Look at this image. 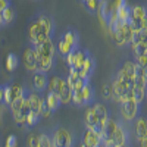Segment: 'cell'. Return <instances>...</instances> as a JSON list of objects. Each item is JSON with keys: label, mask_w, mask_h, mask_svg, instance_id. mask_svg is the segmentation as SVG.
Wrapping results in <instances>:
<instances>
[{"label": "cell", "mask_w": 147, "mask_h": 147, "mask_svg": "<svg viewBox=\"0 0 147 147\" xmlns=\"http://www.w3.org/2000/svg\"><path fill=\"white\" fill-rule=\"evenodd\" d=\"M50 136H52V147H69L74 146V141H75L74 134L66 128H57Z\"/></svg>", "instance_id": "1"}, {"label": "cell", "mask_w": 147, "mask_h": 147, "mask_svg": "<svg viewBox=\"0 0 147 147\" xmlns=\"http://www.w3.org/2000/svg\"><path fill=\"white\" fill-rule=\"evenodd\" d=\"M138 106H140V103H137L136 100H134V97L132 99H128L124 103H121V116L127 122L134 121L138 115Z\"/></svg>", "instance_id": "2"}, {"label": "cell", "mask_w": 147, "mask_h": 147, "mask_svg": "<svg viewBox=\"0 0 147 147\" xmlns=\"http://www.w3.org/2000/svg\"><path fill=\"white\" fill-rule=\"evenodd\" d=\"M47 84H49V78H47V74L41 72V71H35L32 72V80H31V85H32V90H35L37 93H44L47 88Z\"/></svg>", "instance_id": "3"}, {"label": "cell", "mask_w": 147, "mask_h": 147, "mask_svg": "<svg viewBox=\"0 0 147 147\" xmlns=\"http://www.w3.org/2000/svg\"><path fill=\"white\" fill-rule=\"evenodd\" d=\"M32 47L35 49L37 57H41V56H52V57H55L56 56V46L52 41V37H50V38H47L46 41H43L41 44L32 46Z\"/></svg>", "instance_id": "4"}, {"label": "cell", "mask_w": 147, "mask_h": 147, "mask_svg": "<svg viewBox=\"0 0 147 147\" xmlns=\"http://www.w3.org/2000/svg\"><path fill=\"white\" fill-rule=\"evenodd\" d=\"M82 146H87V147H97V146H102V138H100V134L99 131L96 129H90L87 128L82 134Z\"/></svg>", "instance_id": "5"}, {"label": "cell", "mask_w": 147, "mask_h": 147, "mask_svg": "<svg viewBox=\"0 0 147 147\" xmlns=\"http://www.w3.org/2000/svg\"><path fill=\"white\" fill-rule=\"evenodd\" d=\"M84 124H85V128L100 131V118H99V115L96 113V110L93 109V106H90V105H88L87 110H85Z\"/></svg>", "instance_id": "6"}, {"label": "cell", "mask_w": 147, "mask_h": 147, "mask_svg": "<svg viewBox=\"0 0 147 147\" xmlns=\"http://www.w3.org/2000/svg\"><path fill=\"white\" fill-rule=\"evenodd\" d=\"M22 57H24V65H25L27 71L35 72L37 71V55H35V49L32 46L27 47Z\"/></svg>", "instance_id": "7"}, {"label": "cell", "mask_w": 147, "mask_h": 147, "mask_svg": "<svg viewBox=\"0 0 147 147\" xmlns=\"http://www.w3.org/2000/svg\"><path fill=\"white\" fill-rule=\"evenodd\" d=\"M96 69V60H94V56L91 53L87 55V59H85V62L80 71V77L84 78L85 81H90V77L93 75V72Z\"/></svg>", "instance_id": "8"}, {"label": "cell", "mask_w": 147, "mask_h": 147, "mask_svg": "<svg viewBox=\"0 0 147 147\" xmlns=\"http://www.w3.org/2000/svg\"><path fill=\"white\" fill-rule=\"evenodd\" d=\"M113 146L115 147H122V146H127L128 143V134H127V129L124 128V125L121 124V122H118V127L115 129V134H113Z\"/></svg>", "instance_id": "9"}, {"label": "cell", "mask_w": 147, "mask_h": 147, "mask_svg": "<svg viewBox=\"0 0 147 147\" xmlns=\"http://www.w3.org/2000/svg\"><path fill=\"white\" fill-rule=\"evenodd\" d=\"M55 68V57L52 56H41V57H37V71H41V72H52Z\"/></svg>", "instance_id": "10"}, {"label": "cell", "mask_w": 147, "mask_h": 147, "mask_svg": "<svg viewBox=\"0 0 147 147\" xmlns=\"http://www.w3.org/2000/svg\"><path fill=\"white\" fill-rule=\"evenodd\" d=\"M82 100H84V106H88L96 100V90L93 88L90 81H87L82 87Z\"/></svg>", "instance_id": "11"}, {"label": "cell", "mask_w": 147, "mask_h": 147, "mask_svg": "<svg viewBox=\"0 0 147 147\" xmlns=\"http://www.w3.org/2000/svg\"><path fill=\"white\" fill-rule=\"evenodd\" d=\"M37 18H38V19H40V22H41L43 32H44V34H47L49 37H52L53 30H55V22H53V19H52L50 16H49V15H46V13H40Z\"/></svg>", "instance_id": "12"}, {"label": "cell", "mask_w": 147, "mask_h": 147, "mask_svg": "<svg viewBox=\"0 0 147 147\" xmlns=\"http://www.w3.org/2000/svg\"><path fill=\"white\" fill-rule=\"evenodd\" d=\"M112 90H113V97H112V100H115L116 103H119L121 97L128 91V88H127L125 85L122 84L118 78H115V80L112 81ZM131 90H132V88H131Z\"/></svg>", "instance_id": "13"}, {"label": "cell", "mask_w": 147, "mask_h": 147, "mask_svg": "<svg viewBox=\"0 0 147 147\" xmlns=\"http://www.w3.org/2000/svg\"><path fill=\"white\" fill-rule=\"evenodd\" d=\"M46 99V103L49 105V107H50L53 112L56 109H59L60 106H62V102H60V96L59 93H55V91H47V94L44 96Z\"/></svg>", "instance_id": "14"}, {"label": "cell", "mask_w": 147, "mask_h": 147, "mask_svg": "<svg viewBox=\"0 0 147 147\" xmlns=\"http://www.w3.org/2000/svg\"><path fill=\"white\" fill-rule=\"evenodd\" d=\"M65 78L62 77H52L50 80H49V84H47V91H55V93H60V90H62L63 84H65Z\"/></svg>", "instance_id": "15"}, {"label": "cell", "mask_w": 147, "mask_h": 147, "mask_svg": "<svg viewBox=\"0 0 147 147\" xmlns=\"http://www.w3.org/2000/svg\"><path fill=\"white\" fill-rule=\"evenodd\" d=\"M62 38L71 46V49H77L78 41H80V35L75 30H68L65 34H62Z\"/></svg>", "instance_id": "16"}, {"label": "cell", "mask_w": 147, "mask_h": 147, "mask_svg": "<svg viewBox=\"0 0 147 147\" xmlns=\"http://www.w3.org/2000/svg\"><path fill=\"white\" fill-rule=\"evenodd\" d=\"M43 32V27H41V22L38 18H35L31 24H30V27H28V40H34L38 34Z\"/></svg>", "instance_id": "17"}, {"label": "cell", "mask_w": 147, "mask_h": 147, "mask_svg": "<svg viewBox=\"0 0 147 147\" xmlns=\"http://www.w3.org/2000/svg\"><path fill=\"white\" fill-rule=\"evenodd\" d=\"M134 129H136V137L137 138H143L147 136V121L140 116L136 119V127H134Z\"/></svg>", "instance_id": "18"}, {"label": "cell", "mask_w": 147, "mask_h": 147, "mask_svg": "<svg viewBox=\"0 0 147 147\" xmlns=\"http://www.w3.org/2000/svg\"><path fill=\"white\" fill-rule=\"evenodd\" d=\"M115 78H118V80H119L122 84H124L128 90H131V88H132V85H134V78L129 75V74H128L124 68L118 71V74H116V77H115Z\"/></svg>", "instance_id": "19"}, {"label": "cell", "mask_w": 147, "mask_h": 147, "mask_svg": "<svg viewBox=\"0 0 147 147\" xmlns=\"http://www.w3.org/2000/svg\"><path fill=\"white\" fill-rule=\"evenodd\" d=\"M59 96H60V102H62V105H69V103L72 102V87H71L66 81H65V84H63L62 90H60Z\"/></svg>", "instance_id": "20"}, {"label": "cell", "mask_w": 147, "mask_h": 147, "mask_svg": "<svg viewBox=\"0 0 147 147\" xmlns=\"http://www.w3.org/2000/svg\"><path fill=\"white\" fill-rule=\"evenodd\" d=\"M90 52L88 50H85V49H77V52H75V65H74V68H77L78 71H81L84 62H85V59H87V55Z\"/></svg>", "instance_id": "21"}, {"label": "cell", "mask_w": 147, "mask_h": 147, "mask_svg": "<svg viewBox=\"0 0 147 147\" xmlns=\"http://www.w3.org/2000/svg\"><path fill=\"white\" fill-rule=\"evenodd\" d=\"M147 15V7L143 5H136L131 7V19H143Z\"/></svg>", "instance_id": "22"}, {"label": "cell", "mask_w": 147, "mask_h": 147, "mask_svg": "<svg viewBox=\"0 0 147 147\" xmlns=\"http://www.w3.org/2000/svg\"><path fill=\"white\" fill-rule=\"evenodd\" d=\"M72 50V49H71V46L62 38V37H60V38H59V41H57V44H56V52L60 55V56H66L69 52Z\"/></svg>", "instance_id": "23"}, {"label": "cell", "mask_w": 147, "mask_h": 147, "mask_svg": "<svg viewBox=\"0 0 147 147\" xmlns=\"http://www.w3.org/2000/svg\"><path fill=\"white\" fill-rule=\"evenodd\" d=\"M93 109L96 110V113L99 115L100 121H105V119L109 118V110H107V107H106L103 103H96V105H93Z\"/></svg>", "instance_id": "24"}, {"label": "cell", "mask_w": 147, "mask_h": 147, "mask_svg": "<svg viewBox=\"0 0 147 147\" xmlns=\"http://www.w3.org/2000/svg\"><path fill=\"white\" fill-rule=\"evenodd\" d=\"M18 68V56L13 55V53H9L7 55V59H6V69L9 72L15 71Z\"/></svg>", "instance_id": "25"}, {"label": "cell", "mask_w": 147, "mask_h": 147, "mask_svg": "<svg viewBox=\"0 0 147 147\" xmlns=\"http://www.w3.org/2000/svg\"><path fill=\"white\" fill-rule=\"evenodd\" d=\"M40 113H37V112H32V110H30L28 115H27V119H25V124L28 128L34 127L35 124H38V121H40Z\"/></svg>", "instance_id": "26"}, {"label": "cell", "mask_w": 147, "mask_h": 147, "mask_svg": "<svg viewBox=\"0 0 147 147\" xmlns=\"http://www.w3.org/2000/svg\"><path fill=\"white\" fill-rule=\"evenodd\" d=\"M2 15H3L5 25H9V24H12V21L15 19V12H13V9H12V6H7L6 9H3Z\"/></svg>", "instance_id": "27"}, {"label": "cell", "mask_w": 147, "mask_h": 147, "mask_svg": "<svg viewBox=\"0 0 147 147\" xmlns=\"http://www.w3.org/2000/svg\"><path fill=\"white\" fill-rule=\"evenodd\" d=\"M102 96L105 100H112L113 97V90H112V82H105L102 87Z\"/></svg>", "instance_id": "28"}, {"label": "cell", "mask_w": 147, "mask_h": 147, "mask_svg": "<svg viewBox=\"0 0 147 147\" xmlns=\"http://www.w3.org/2000/svg\"><path fill=\"white\" fill-rule=\"evenodd\" d=\"M38 147H52V136L46 132L38 134Z\"/></svg>", "instance_id": "29"}, {"label": "cell", "mask_w": 147, "mask_h": 147, "mask_svg": "<svg viewBox=\"0 0 147 147\" xmlns=\"http://www.w3.org/2000/svg\"><path fill=\"white\" fill-rule=\"evenodd\" d=\"M72 103L77 107L84 106V100H82V90H72Z\"/></svg>", "instance_id": "30"}, {"label": "cell", "mask_w": 147, "mask_h": 147, "mask_svg": "<svg viewBox=\"0 0 147 147\" xmlns=\"http://www.w3.org/2000/svg\"><path fill=\"white\" fill-rule=\"evenodd\" d=\"M131 47H132V52H134V55H136V57H137V56H141V55H146V53H147V43H143V41H140V43L134 44V46H131Z\"/></svg>", "instance_id": "31"}, {"label": "cell", "mask_w": 147, "mask_h": 147, "mask_svg": "<svg viewBox=\"0 0 147 147\" xmlns=\"http://www.w3.org/2000/svg\"><path fill=\"white\" fill-rule=\"evenodd\" d=\"M110 35H112V38H113L115 44H118L119 47L127 46V40H125V37L122 35V32H121V31H115V32H112Z\"/></svg>", "instance_id": "32"}, {"label": "cell", "mask_w": 147, "mask_h": 147, "mask_svg": "<svg viewBox=\"0 0 147 147\" xmlns=\"http://www.w3.org/2000/svg\"><path fill=\"white\" fill-rule=\"evenodd\" d=\"M99 2L100 0H87V2L84 3V6H85V9H87L90 13H96L97 7H99Z\"/></svg>", "instance_id": "33"}, {"label": "cell", "mask_w": 147, "mask_h": 147, "mask_svg": "<svg viewBox=\"0 0 147 147\" xmlns=\"http://www.w3.org/2000/svg\"><path fill=\"white\" fill-rule=\"evenodd\" d=\"M10 91H12V97H13V99L21 97V96H24V85H19V84L10 85Z\"/></svg>", "instance_id": "34"}, {"label": "cell", "mask_w": 147, "mask_h": 147, "mask_svg": "<svg viewBox=\"0 0 147 147\" xmlns=\"http://www.w3.org/2000/svg\"><path fill=\"white\" fill-rule=\"evenodd\" d=\"M5 91H3V103L6 106H9L13 100V97H12V91H10V85H5Z\"/></svg>", "instance_id": "35"}, {"label": "cell", "mask_w": 147, "mask_h": 147, "mask_svg": "<svg viewBox=\"0 0 147 147\" xmlns=\"http://www.w3.org/2000/svg\"><path fill=\"white\" fill-rule=\"evenodd\" d=\"M124 69L134 78V75H136V69H137V62H131V60H127V62L124 63Z\"/></svg>", "instance_id": "36"}, {"label": "cell", "mask_w": 147, "mask_h": 147, "mask_svg": "<svg viewBox=\"0 0 147 147\" xmlns=\"http://www.w3.org/2000/svg\"><path fill=\"white\" fill-rule=\"evenodd\" d=\"M52 113H53V110L49 107V105L46 103V99H44V102L41 103V107H40V116L41 118H50Z\"/></svg>", "instance_id": "37"}, {"label": "cell", "mask_w": 147, "mask_h": 147, "mask_svg": "<svg viewBox=\"0 0 147 147\" xmlns=\"http://www.w3.org/2000/svg\"><path fill=\"white\" fill-rule=\"evenodd\" d=\"M27 146H30V147H38V134L30 132V136L27 137Z\"/></svg>", "instance_id": "38"}, {"label": "cell", "mask_w": 147, "mask_h": 147, "mask_svg": "<svg viewBox=\"0 0 147 147\" xmlns=\"http://www.w3.org/2000/svg\"><path fill=\"white\" fill-rule=\"evenodd\" d=\"M77 49H78V47H77ZM77 49H72V50L65 56V62L68 63V66H69V68L75 65V52H77Z\"/></svg>", "instance_id": "39"}, {"label": "cell", "mask_w": 147, "mask_h": 147, "mask_svg": "<svg viewBox=\"0 0 147 147\" xmlns=\"http://www.w3.org/2000/svg\"><path fill=\"white\" fill-rule=\"evenodd\" d=\"M85 82H87V81H85L84 78H78L75 82H74V85H72V90H82V87H84V84Z\"/></svg>", "instance_id": "40"}, {"label": "cell", "mask_w": 147, "mask_h": 147, "mask_svg": "<svg viewBox=\"0 0 147 147\" xmlns=\"http://www.w3.org/2000/svg\"><path fill=\"white\" fill-rule=\"evenodd\" d=\"M137 65L144 68L147 65V53L146 55H141V56H137Z\"/></svg>", "instance_id": "41"}, {"label": "cell", "mask_w": 147, "mask_h": 147, "mask_svg": "<svg viewBox=\"0 0 147 147\" xmlns=\"http://www.w3.org/2000/svg\"><path fill=\"white\" fill-rule=\"evenodd\" d=\"M6 146H7V147L16 146V137H15V136H9L7 140H6Z\"/></svg>", "instance_id": "42"}, {"label": "cell", "mask_w": 147, "mask_h": 147, "mask_svg": "<svg viewBox=\"0 0 147 147\" xmlns=\"http://www.w3.org/2000/svg\"><path fill=\"white\" fill-rule=\"evenodd\" d=\"M7 6H10V0H0V10L6 9Z\"/></svg>", "instance_id": "43"}, {"label": "cell", "mask_w": 147, "mask_h": 147, "mask_svg": "<svg viewBox=\"0 0 147 147\" xmlns=\"http://www.w3.org/2000/svg\"><path fill=\"white\" fill-rule=\"evenodd\" d=\"M137 141H138L141 146L147 147V136H146V137H143V138H137Z\"/></svg>", "instance_id": "44"}, {"label": "cell", "mask_w": 147, "mask_h": 147, "mask_svg": "<svg viewBox=\"0 0 147 147\" xmlns=\"http://www.w3.org/2000/svg\"><path fill=\"white\" fill-rule=\"evenodd\" d=\"M141 30H147V15L141 19Z\"/></svg>", "instance_id": "45"}, {"label": "cell", "mask_w": 147, "mask_h": 147, "mask_svg": "<svg viewBox=\"0 0 147 147\" xmlns=\"http://www.w3.org/2000/svg\"><path fill=\"white\" fill-rule=\"evenodd\" d=\"M3 91H5V88L0 85V103H3Z\"/></svg>", "instance_id": "46"}, {"label": "cell", "mask_w": 147, "mask_h": 147, "mask_svg": "<svg viewBox=\"0 0 147 147\" xmlns=\"http://www.w3.org/2000/svg\"><path fill=\"white\" fill-rule=\"evenodd\" d=\"M5 25V21H3V15H2V10H0V27Z\"/></svg>", "instance_id": "47"}, {"label": "cell", "mask_w": 147, "mask_h": 147, "mask_svg": "<svg viewBox=\"0 0 147 147\" xmlns=\"http://www.w3.org/2000/svg\"><path fill=\"white\" fill-rule=\"evenodd\" d=\"M80 2H81V3H85V2H87V0H80Z\"/></svg>", "instance_id": "48"}, {"label": "cell", "mask_w": 147, "mask_h": 147, "mask_svg": "<svg viewBox=\"0 0 147 147\" xmlns=\"http://www.w3.org/2000/svg\"><path fill=\"white\" fill-rule=\"evenodd\" d=\"M146 94H147V85H146Z\"/></svg>", "instance_id": "49"}]
</instances>
